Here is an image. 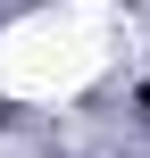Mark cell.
I'll use <instances>...</instances> for the list:
<instances>
[{"mask_svg":"<svg viewBox=\"0 0 150 158\" xmlns=\"http://www.w3.org/2000/svg\"><path fill=\"white\" fill-rule=\"evenodd\" d=\"M142 117H150V83H142Z\"/></svg>","mask_w":150,"mask_h":158,"instance_id":"cell-1","label":"cell"}]
</instances>
